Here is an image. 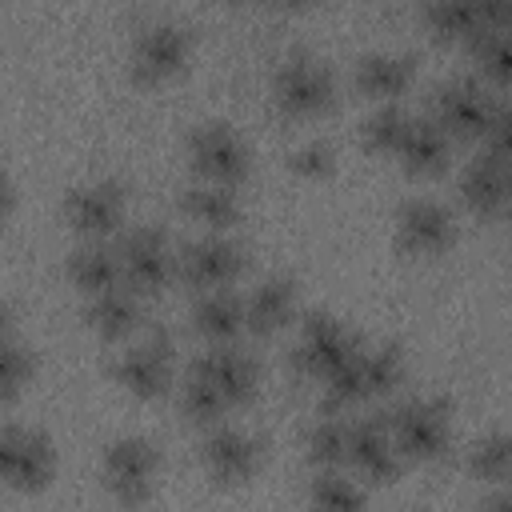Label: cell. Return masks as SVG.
<instances>
[{
    "mask_svg": "<svg viewBox=\"0 0 512 512\" xmlns=\"http://www.w3.org/2000/svg\"><path fill=\"white\" fill-rule=\"evenodd\" d=\"M272 104L288 120H312L336 104V76L316 56H288L272 76Z\"/></svg>",
    "mask_w": 512,
    "mask_h": 512,
    "instance_id": "1",
    "label": "cell"
},
{
    "mask_svg": "<svg viewBox=\"0 0 512 512\" xmlns=\"http://www.w3.org/2000/svg\"><path fill=\"white\" fill-rule=\"evenodd\" d=\"M388 428L412 464H436L448 456L452 428H448V404L432 396H412L388 412Z\"/></svg>",
    "mask_w": 512,
    "mask_h": 512,
    "instance_id": "2",
    "label": "cell"
},
{
    "mask_svg": "<svg viewBox=\"0 0 512 512\" xmlns=\"http://www.w3.org/2000/svg\"><path fill=\"white\" fill-rule=\"evenodd\" d=\"M56 472V448L40 428L8 424L0 432V480L12 492H44Z\"/></svg>",
    "mask_w": 512,
    "mask_h": 512,
    "instance_id": "3",
    "label": "cell"
},
{
    "mask_svg": "<svg viewBox=\"0 0 512 512\" xmlns=\"http://www.w3.org/2000/svg\"><path fill=\"white\" fill-rule=\"evenodd\" d=\"M172 336L160 328V332H148L136 348H124L116 360H112V380L136 396V400H160L172 384Z\"/></svg>",
    "mask_w": 512,
    "mask_h": 512,
    "instance_id": "4",
    "label": "cell"
},
{
    "mask_svg": "<svg viewBox=\"0 0 512 512\" xmlns=\"http://www.w3.org/2000/svg\"><path fill=\"white\" fill-rule=\"evenodd\" d=\"M160 456L144 436H120L104 448V488L120 504H144L156 484Z\"/></svg>",
    "mask_w": 512,
    "mask_h": 512,
    "instance_id": "5",
    "label": "cell"
},
{
    "mask_svg": "<svg viewBox=\"0 0 512 512\" xmlns=\"http://www.w3.org/2000/svg\"><path fill=\"white\" fill-rule=\"evenodd\" d=\"M492 108H496V100L488 96V88L468 76L440 84L432 96V120L456 140H480L492 120Z\"/></svg>",
    "mask_w": 512,
    "mask_h": 512,
    "instance_id": "6",
    "label": "cell"
},
{
    "mask_svg": "<svg viewBox=\"0 0 512 512\" xmlns=\"http://www.w3.org/2000/svg\"><path fill=\"white\" fill-rule=\"evenodd\" d=\"M188 164L200 180L212 184H240L248 176V148L240 144V136L224 124H204L188 136Z\"/></svg>",
    "mask_w": 512,
    "mask_h": 512,
    "instance_id": "7",
    "label": "cell"
},
{
    "mask_svg": "<svg viewBox=\"0 0 512 512\" xmlns=\"http://www.w3.org/2000/svg\"><path fill=\"white\" fill-rule=\"evenodd\" d=\"M120 268H124V284L140 296H152L160 292L172 272H176V256L168 248V236L156 232V228H136L120 240Z\"/></svg>",
    "mask_w": 512,
    "mask_h": 512,
    "instance_id": "8",
    "label": "cell"
},
{
    "mask_svg": "<svg viewBox=\"0 0 512 512\" xmlns=\"http://www.w3.org/2000/svg\"><path fill=\"white\" fill-rule=\"evenodd\" d=\"M356 344L360 340L348 336L332 316H308L304 332H300V340L292 348V372L300 380H320L324 384V376L332 368H340L356 352Z\"/></svg>",
    "mask_w": 512,
    "mask_h": 512,
    "instance_id": "9",
    "label": "cell"
},
{
    "mask_svg": "<svg viewBox=\"0 0 512 512\" xmlns=\"http://www.w3.org/2000/svg\"><path fill=\"white\" fill-rule=\"evenodd\" d=\"M240 272H244V248L228 236H204L176 256V276L196 292L228 288Z\"/></svg>",
    "mask_w": 512,
    "mask_h": 512,
    "instance_id": "10",
    "label": "cell"
},
{
    "mask_svg": "<svg viewBox=\"0 0 512 512\" xmlns=\"http://www.w3.org/2000/svg\"><path fill=\"white\" fill-rule=\"evenodd\" d=\"M348 464L364 484H396L404 468V452L388 428V420H352V448Z\"/></svg>",
    "mask_w": 512,
    "mask_h": 512,
    "instance_id": "11",
    "label": "cell"
},
{
    "mask_svg": "<svg viewBox=\"0 0 512 512\" xmlns=\"http://www.w3.org/2000/svg\"><path fill=\"white\" fill-rule=\"evenodd\" d=\"M64 220L76 236L84 240H104L120 228L124 220V192L112 180H92L72 188V196L64 200Z\"/></svg>",
    "mask_w": 512,
    "mask_h": 512,
    "instance_id": "12",
    "label": "cell"
},
{
    "mask_svg": "<svg viewBox=\"0 0 512 512\" xmlns=\"http://www.w3.org/2000/svg\"><path fill=\"white\" fill-rule=\"evenodd\" d=\"M188 32L176 24H148L132 44V80L140 84H164L172 80L188 60Z\"/></svg>",
    "mask_w": 512,
    "mask_h": 512,
    "instance_id": "13",
    "label": "cell"
},
{
    "mask_svg": "<svg viewBox=\"0 0 512 512\" xmlns=\"http://www.w3.org/2000/svg\"><path fill=\"white\" fill-rule=\"evenodd\" d=\"M200 456H204V468H208L212 484L232 488V484L252 480V472L260 468V440H252L240 428L212 424V432L200 444Z\"/></svg>",
    "mask_w": 512,
    "mask_h": 512,
    "instance_id": "14",
    "label": "cell"
},
{
    "mask_svg": "<svg viewBox=\"0 0 512 512\" xmlns=\"http://www.w3.org/2000/svg\"><path fill=\"white\" fill-rule=\"evenodd\" d=\"M192 372L204 376V380L228 400V408H244V404L256 400L260 372H256V364H252L240 348H232V344H212V348L192 364Z\"/></svg>",
    "mask_w": 512,
    "mask_h": 512,
    "instance_id": "15",
    "label": "cell"
},
{
    "mask_svg": "<svg viewBox=\"0 0 512 512\" xmlns=\"http://www.w3.org/2000/svg\"><path fill=\"white\" fill-rule=\"evenodd\" d=\"M400 248L412 256H436L456 240V220L436 200H408L396 216Z\"/></svg>",
    "mask_w": 512,
    "mask_h": 512,
    "instance_id": "16",
    "label": "cell"
},
{
    "mask_svg": "<svg viewBox=\"0 0 512 512\" xmlns=\"http://www.w3.org/2000/svg\"><path fill=\"white\" fill-rule=\"evenodd\" d=\"M412 80H416V64L412 56H400V52H368L352 68L356 92L376 104H396L412 88Z\"/></svg>",
    "mask_w": 512,
    "mask_h": 512,
    "instance_id": "17",
    "label": "cell"
},
{
    "mask_svg": "<svg viewBox=\"0 0 512 512\" xmlns=\"http://www.w3.org/2000/svg\"><path fill=\"white\" fill-rule=\"evenodd\" d=\"M460 200L468 212L476 216H496L500 208L512 204V180L504 172V160L496 156H476L464 172H460Z\"/></svg>",
    "mask_w": 512,
    "mask_h": 512,
    "instance_id": "18",
    "label": "cell"
},
{
    "mask_svg": "<svg viewBox=\"0 0 512 512\" xmlns=\"http://www.w3.org/2000/svg\"><path fill=\"white\" fill-rule=\"evenodd\" d=\"M296 316V284L288 276H268L252 288V296L244 300V320L248 332L256 340L276 336L280 328H288V320Z\"/></svg>",
    "mask_w": 512,
    "mask_h": 512,
    "instance_id": "19",
    "label": "cell"
},
{
    "mask_svg": "<svg viewBox=\"0 0 512 512\" xmlns=\"http://www.w3.org/2000/svg\"><path fill=\"white\" fill-rule=\"evenodd\" d=\"M144 320V308H140V292H132L128 284L124 288H108L100 296H88V308H84V324L104 336V340H128Z\"/></svg>",
    "mask_w": 512,
    "mask_h": 512,
    "instance_id": "20",
    "label": "cell"
},
{
    "mask_svg": "<svg viewBox=\"0 0 512 512\" xmlns=\"http://www.w3.org/2000/svg\"><path fill=\"white\" fill-rule=\"evenodd\" d=\"M180 212L192 216L196 224L212 228V232H228L232 224H240L244 208H240V192L232 184H212V180H200V184H188L180 192Z\"/></svg>",
    "mask_w": 512,
    "mask_h": 512,
    "instance_id": "21",
    "label": "cell"
},
{
    "mask_svg": "<svg viewBox=\"0 0 512 512\" xmlns=\"http://www.w3.org/2000/svg\"><path fill=\"white\" fill-rule=\"evenodd\" d=\"M192 328L196 336H204L208 344H232L240 332H248V320H244V300L228 288H212L196 300L192 308Z\"/></svg>",
    "mask_w": 512,
    "mask_h": 512,
    "instance_id": "22",
    "label": "cell"
},
{
    "mask_svg": "<svg viewBox=\"0 0 512 512\" xmlns=\"http://www.w3.org/2000/svg\"><path fill=\"white\" fill-rule=\"evenodd\" d=\"M68 280L84 292V296H100L108 288L124 284V268H120V252L104 248L100 240H84L72 256H68Z\"/></svg>",
    "mask_w": 512,
    "mask_h": 512,
    "instance_id": "23",
    "label": "cell"
},
{
    "mask_svg": "<svg viewBox=\"0 0 512 512\" xmlns=\"http://www.w3.org/2000/svg\"><path fill=\"white\" fill-rule=\"evenodd\" d=\"M448 148H452V136L436 120H416L412 116V128H408L396 156H400L408 176H432L448 164Z\"/></svg>",
    "mask_w": 512,
    "mask_h": 512,
    "instance_id": "24",
    "label": "cell"
},
{
    "mask_svg": "<svg viewBox=\"0 0 512 512\" xmlns=\"http://www.w3.org/2000/svg\"><path fill=\"white\" fill-rule=\"evenodd\" d=\"M348 448H352V420H344L340 412H324L304 432V456L312 468H348Z\"/></svg>",
    "mask_w": 512,
    "mask_h": 512,
    "instance_id": "25",
    "label": "cell"
},
{
    "mask_svg": "<svg viewBox=\"0 0 512 512\" xmlns=\"http://www.w3.org/2000/svg\"><path fill=\"white\" fill-rule=\"evenodd\" d=\"M0 328H4V336H0V400H4V404H12V400L32 384L36 360H32V352H28V348L20 344V336H16L12 308H4Z\"/></svg>",
    "mask_w": 512,
    "mask_h": 512,
    "instance_id": "26",
    "label": "cell"
},
{
    "mask_svg": "<svg viewBox=\"0 0 512 512\" xmlns=\"http://www.w3.org/2000/svg\"><path fill=\"white\" fill-rule=\"evenodd\" d=\"M424 24L440 40H472L476 32H484V8L480 0H428Z\"/></svg>",
    "mask_w": 512,
    "mask_h": 512,
    "instance_id": "27",
    "label": "cell"
},
{
    "mask_svg": "<svg viewBox=\"0 0 512 512\" xmlns=\"http://www.w3.org/2000/svg\"><path fill=\"white\" fill-rule=\"evenodd\" d=\"M412 128V116L400 104H380L364 124H360V144L372 156H396L404 136Z\"/></svg>",
    "mask_w": 512,
    "mask_h": 512,
    "instance_id": "28",
    "label": "cell"
},
{
    "mask_svg": "<svg viewBox=\"0 0 512 512\" xmlns=\"http://www.w3.org/2000/svg\"><path fill=\"white\" fill-rule=\"evenodd\" d=\"M360 372H364V396L368 400L392 396L404 384V356H400L396 344L360 348Z\"/></svg>",
    "mask_w": 512,
    "mask_h": 512,
    "instance_id": "29",
    "label": "cell"
},
{
    "mask_svg": "<svg viewBox=\"0 0 512 512\" xmlns=\"http://www.w3.org/2000/svg\"><path fill=\"white\" fill-rule=\"evenodd\" d=\"M468 472L484 484L512 480V432H492L468 448Z\"/></svg>",
    "mask_w": 512,
    "mask_h": 512,
    "instance_id": "30",
    "label": "cell"
},
{
    "mask_svg": "<svg viewBox=\"0 0 512 512\" xmlns=\"http://www.w3.org/2000/svg\"><path fill=\"white\" fill-rule=\"evenodd\" d=\"M308 500L320 508H360L368 504V492L360 488V480L344 476V468H316V476L308 480Z\"/></svg>",
    "mask_w": 512,
    "mask_h": 512,
    "instance_id": "31",
    "label": "cell"
},
{
    "mask_svg": "<svg viewBox=\"0 0 512 512\" xmlns=\"http://www.w3.org/2000/svg\"><path fill=\"white\" fill-rule=\"evenodd\" d=\"M224 412H228V400H224L204 376L188 372V380H184V388H180V416H184L188 424L212 428V424L224 420Z\"/></svg>",
    "mask_w": 512,
    "mask_h": 512,
    "instance_id": "32",
    "label": "cell"
},
{
    "mask_svg": "<svg viewBox=\"0 0 512 512\" xmlns=\"http://www.w3.org/2000/svg\"><path fill=\"white\" fill-rule=\"evenodd\" d=\"M468 48H472V56L480 60V68H484V76H488L492 84L512 88V32H492V28H484V32H476V36L468 40Z\"/></svg>",
    "mask_w": 512,
    "mask_h": 512,
    "instance_id": "33",
    "label": "cell"
},
{
    "mask_svg": "<svg viewBox=\"0 0 512 512\" xmlns=\"http://www.w3.org/2000/svg\"><path fill=\"white\" fill-rule=\"evenodd\" d=\"M288 168H292L296 176H304V180H324V176H332L336 156H332L328 144L308 140V144H296V148L288 152Z\"/></svg>",
    "mask_w": 512,
    "mask_h": 512,
    "instance_id": "34",
    "label": "cell"
},
{
    "mask_svg": "<svg viewBox=\"0 0 512 512\" xmlns=\"http://www.w3.org/2000/svg\"><path fill=\"white\" fill-rule=\"evenodd\" d=\"M484 152L496 156V160H508L512 156V100L508 104H496L492 108V120L484 128Z\"/></svg>",
    "mask_w": 512,
    "mask_h": 512,
    "instance_id": "35",
    "label": "cell"
},
{
    "mask_svg": "<svg viewBox=\"0 0 512 512\" xmlns=\"http://www.w3.org/2000/svg\"><path fill=\"white\" fill-rule=\"evenodd\" d=\"M480 8H484V28L512 32V0H480Z\"/></svg>",
    "mask_w": 512,
    "mask_h": 512,
    "instance_id": "36",
    "label": "cell"
},
{
    "mask_svg": "<svg viewBox=\"0 0 512 512\" xmlns=\"http://www.w3.org/2000/svg\"><path fill=\"white\" fill-rule=\"evenodd\" d=\"M484 504H488V508H512V480H504V488H500V492H492Z\"/></svg>",
    "mask_w": 512,
    "mask_h": 512,
    "instance_id": "37",
    "label": "cell"
},
{
    "mask_svg": "<svg viewBox=\"0 0 512 512\" xmlns=\"http://www.w3.org/2000/svg\"><path fill=\"white\" fill-rule=\"evenodd\" d=\"M276 4H288V8H300V4H308V0H276Z\"/></svg>",
    "mask_w": 512,
    "mask_h": 512,
    "instance_id": "38",
    "label": "cell"
},
{
    "mask_svg": "<svg viewBox=\"0 0 512 512\" xmlns=\"http://www.w3.org/2000/svg\"><path fill=\"white\" fill-rule=\"evenodd\" d=\"M504 172H508V180H512V156H508V160H504Z\"/></svg>",
    "mask_w": 512,
    "mask_h": 512,
    "instance_id": "39",
    "label": "cell"
}]
</instances>
